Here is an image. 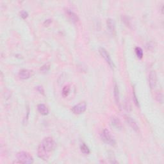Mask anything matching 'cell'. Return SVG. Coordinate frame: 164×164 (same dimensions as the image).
<instances>
[{"instance_id": "obj_1", "label": "cell", "mask_w": 164, "mask_h": 164, "mask_svg": "<svg viewBox=\"0 0 164 164\" xmlns=\"http://www.w3.org/2000/svg\"><path fill=\"white\" fill-rule=\"evenodd\" d=\"M56 143L53 138L48 137L44 138L37 149L38 156L43 160H48L51 153L55 148Z\"/></svg>"}, {"instance_id": "obj_2", "label": "cell", "mask_w": 164, "mask_h": 164, "mask_svg": "<svg viewBox=\"0 0 164 164\" xmlns=\"http://www.w3.org/2000/svg\"><path fill=\"white\" fill-rule=\"evenodd\" d=\"M17 160L20 163H32L33 162V158L30 153L26 151H20L16 155Z\"/></svg>"}, {"instance_id": "obj_3", "label": "cell", "mask_w": 164, "mask_h": 164, "mask_svg": "<svg viewBox=\"0 0 164 164\" xmlns=\"http://www.w3.org/2000/svg\"><path fill=\"white\" fill-rule=\"evenodd\" d=\"M101 138L104 140V142L112 146L115 145V144H116L115 138L113 137L110 131L107 129H104L102 131L101 133Z\"/></svg>"}, {"instance_id": "obj_4", "label": "cell", "mask_w": 164, "mask_h": 164, "mask_svg": "<svg viewBox=\"0 0 164 164\" xmlns=\"http://www.w3.org/2000/svg\"><path fill=\"white\" fill-rule=\"evenodd\" d=\"M99 52L100 53V55H101L102 57L104 59L105 61L107 62V63L110 66V67H112V69L114 68L115 67L114 62H113L112 58L111 57H110L108 53L107 52V51L103 48H99Z\"/></svg>"}, {"instance_id": "obj_5", "label": "cell", "mask_w": 164, "mask_h": 164, "mask_svg": "<svg viewBox=\"0 0 164 164\" xmlns=\"http://www.w3.org/2000/svg\"><path fill=\"white\" fill-rule=\"evenodd\" d=\"M87 109V104L85 102H81L77 104L72 108V112L74 114H81L83 112H85Z\"/></svg>"}, {"instance_id": "obj_6", "label": "cell", "mask_w": 164, "mask_h": 164, "mask_svg": "<svg viewBox=\"0 0 164 164\" xmlns=\"http://www.w3.org/2000/svg\"><path fill=\"white\" fill-rule=\"evenodd\" d=\"M148 81L150 88H155L156 85V83H157V76H156V73L155 71H151L149 74Z\"/></svg>"}, {"instance_id": "obj_7", "label": "cell", "mask_w": 164, "mask_h": 164, "mask_svg": "<svg viewBox=\"0 0 164 164\" xmlns=\"http://www.w3.org/2000/svg\"><path fill=\"white\" fill-rule=\"evenodd\" d=\"M33 71L27 69H22L19 72V76L20 79H26L33 75Z\"/></svg>"}, {"instance_id": "obj_8", "label": "cell", "mask_w": 164, "mask_h": 164, "mask_svg": "<svg viewBox=\"0 0 164 164\" xmlns=\"http://www.w3.org/2000/svg\"><path fill=\"white\" fill-rule=\"evenodd\" d=\"M65 14L67 17L69 19V20H71V22H73L74 23H76L77 22L79 21V17L76 14H75L73 11H72L71 10L67 9L65 10Z\"/></svg>"}, {"instance_id": "obj_9", "label": "cell", "mask_w": 164, "mask_h": 164, "mask_svg": "<svg viewBox=\"0 0 164 164\" xmlns=\"http://www.w3.org/2000/svg\"><path fill=\"white\" fill-rule=\"evenodd\" d=\"M125 120L127 122L130 126L132 128V129L135 131V132H139V127H138L137 122L135 121L134 119H133L132 117L129 116H125Z\"/></svg>"}, {"instance_id": "obj_10", "label": "cell", "mask_w": 164, "mask_h": 164, "mask_svg": "<svg viewBox=\"0 0 164 164\" xmlns=\"http://www.w3.org/2000/svg\"><path fill=\"white\" fill-rule=\"evenodd\" d=\"M111 124L114 126L115 129L121 130L122 128V124L120 120L116 116H112L111 118Z\"/></svg>"}, {"instance_id": "obj_11", "label": "cell", "mask_w": 164, "mask_h": 164, "mask_svg": "<svg viewBox=\"0 0 164 164\" xmlns=\"http://www.w3.org/2000/svg\"><path fill=\"white\" fill-rule=\"evenodd\" d=\"M37 110L38 112H39L40 114L42 115H48L49 113V110L47 108V106H46L45 104H42V103L38 104L37 105Z\"/></svg>"}, {"instance_id": "obj_12", "label": "cell", "mask_w": 164, "mask_h": 164, "mask_svg": "<svg viewBox=\"0 0 164 164\" xmlns=\"http://www.w3.org/2000/svg\"><path fill=\"white\" fill-rule=\"evenodd\" d=\"M107 27L112 34L115 32V24L114 20L112 19H108L106 20Z\"/></svg>"}, {"instance_id": "obj_13", "label": "cell", "mask_w": 164, "mask_h": 164, "mask_svg": "<svg viewBox=\"0 0 164 164\" xmlns=\"http://www.w3.org/2000/svg\"><path fill=\"white\" fill-rule=\"evenodd\" d=\"M114 98L115 101L116 102L118 106H120V98H119V87H118L117 85L115 83L114 85Z\"/></svg>"}, {"instance_id": "obj_14", "label": "cell", "mask_w": 164, "mask_h": 164, "mask_svg": "<svg viewBox=\"0 0 164 164\" xmlns=\"http://www.w3.org/2000/svg\"><path fill=\"white\" fill-rule=\"evenodd\" d=\"M80 150L81 151V153L85 154V155H89V154H90V153H91L89 147L85 143H82L81 144Z\"/></svg>"}, {"instance_id": "obj_15", "label": "cell", "mask_w": 164, "mask_h": 164, "mask_svg": "<svg viewBox=\"0 0 164 164\" xmlns=\"http://www.w3.org/2000/svg\"><path fill=\"white\" fill-rule=\"evenodd\" d=\"M70 86L67 85H65L63 87L62 91V96L64 97H66L67 96H69V92H70Z\"/></svg>"}, {"instance_id": "obj_16", "label": "cell", "mask_w": 164, "mask_h": 164, "mask_svg": "<svg viewBox=\"0 0 164 164\" xmlns=\"http://www.w3.org/2000/svg\"><path fill=\"white\" fill-rule=\"evenodd\" d=\"M135 53L136 55H137V57L139 59H142L143 57V50H142V48L140 47H137L135 48Z\"/></svg>"}, {"instance_id": "obj_17", "label": "cell", "mask_w": 164, "mask_h": 164, "mask_svg": "<svg viewBox=\"0 0 164 164\" xmlns=\"http://www.w3.org/2000/svg\"><path fill=\"white\" fill-rule=\"evenodd\" d=\"M50 63H46L44 65H43L42 67H41L40 69V72H42L43 73H48V72L50 71Z\"/></svg>"}, {"instance_id": "obj_18", "label": "cell", "mask_w": 164, "mask_h": 164, "mask_svg": "<svg viewBox=\"0 0 164 164\" xmlns=\"http://www.w3.org/2000/svg\"><path fill=\"white\" fill-rule=\"evenodd\" d=\"M156 99L158 102H160V103H162L163 102V94L161 92H158L157 94H156Z\"/></svg>"}, {"instance_id": "obj_19", "label": "cell", "mask_w": 164, "mask_h": 164, "mask_svg": "<svg viewBox=\"0 0 164 164\" xmlns=\"http://www.w3.org/2000/svg\"><path fill=\"white\" fill-rule=\"evenodd\" d=\"M133 101H134L136 106L139 108V107H140L139 102H138V99H137V96H136V94H135V91H133Z\"/></svg>"}, {"instance_id": "obj_20", "label": "cell", "mask_w": 164, "mask_h": 164, "mask_svg": "<svg viewBox=\"0 0 164 164\" xmlns=\"http://www.w3.org/2000/svg\"><path fill=\"white\" fill-rule=\"evenodd\" d=\"M20 16L21 17L22 19H26V18L28 17V12H26L24 11V10H22V11H21L20 12Z\"/></svg>"}, {"instance_id": "obj_21", "label": "cell", "mask_w": 164, "mask_h": 164, "mask_svg": "<svg viewBox=\"0 0 164 164\" xmlns=\"http://www.w3.org/2000/svg\"><path fill=\"white\" fill-rule=\"evenodd\" d=\"M51 22H52V20H51V19H48L45 20L44 22V25L45 26H48L50 25Z\"/></svg>"}, {"instance_id": "obj_22", "label": "cell", "mask_w": 164, "mask_h": 164, "mask_svg": "<svg viewBox=\"0 0 164 164\" xmlns=\"http://www.w3.org/2000/svg\"><path fill=\"white\" fill-rule=\"evenodd\" d=\"M37 91L40 92V94H44V89L42 86H37Z\"/></svg>"}]
</instances>
